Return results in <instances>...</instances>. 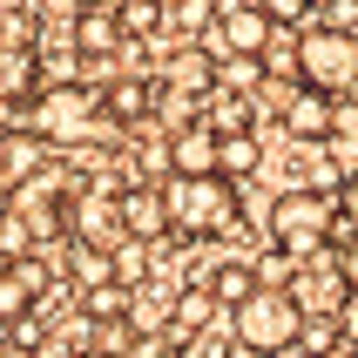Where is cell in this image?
I'll use <instances>...</instances> for the list:
<instances>
[{
  "mask_svg": "<svg viewBox=\"0 0 358 358\" xmlns=\"http://www.w3.org/2000/svg\"><path fill=\"white\" fill-rule=\"evenodd\" d=\"M122 27H129V41H162L169 7L162 0H122Z\"/></svg>",
  "mask_w": 358,
  "mask_h": 358,
  "instance_id": "obj_19",
  "label": "cell"
},
{
  "mask_svg": "<svg viewBox=\"0 0 358 358\" xmlns=\"http://www.w3.org/2000/svg\"><path fill=\"white\" fill-rule=\"evenodd\" d=\"M338 136H352V142H358V108H345V115H338Z\"/></svg>",
  "mask_w": 358,
  "mask_h": 358,
  "instance_id": "obj_28",
  "label": "cell"
},
{
  "mask_svg": "<svg viewBox=\"0 0 358 358\" xmlns=\"http://www.w3.org/2000/svg\"><path fill=\"white\" fill-rule=\"evenodd\" d=\"M278 41V20L264 14V7H223V27H217V55H250V61H264V48Z\"/></svg>",
  "mask_w": 358,
  "mask_h": 358,
  "instance_id": "obj_9",
  "label": "cell"
},
{
  "mask_svg": "<svg viewBox=\"0 0 358 358\" xmlns=\"http://www.w3.org/2000/svg\"><path fill=\"white\" fill-rule=\"evenodd\" d=\"M338 331H345V338L358 345V291H352V304H345V311H338Z\"/></svg>",
  "mask_w": 358,
  "mask_h": 358,
  "instance_id": "obj_27",
  "label": "cell"
},
{
  "mask_svg": "<svg viewBox=\"0 0 358 358\" xmlns=\"http://www.w3.org/2000/svg\"><path fill=\"white\" fill-rule=\"evenodd\" d=\"M304 324L311 318L291 291H257L243 311H230V345L250 358H284L291 345H304Z\"/></svg>",
  "mask_w": 358,
  "mask_h": 358,
  "instance_id": "obj_3",
  "label": "cell"
},
{
  "mask_svg": "<svg viewBox=\"0 0 358 358\" xmlns=\"http://www.w3.org/2000/svg\"><path fill=\"white\" fill-rule=\"evenodd\" d=\"M257 7H264V14H271V20H278V27H298V20L311 14L318 0H257Z\"/></svg>",
  "mask_w": 358,
  "mask_h": 358,
  "instance_id": "obj_23",
  "label": "cell"
},
{
  "mask_svg": "<svg viewBox=\"0 0 358 358\" xmlns=\"http://www.w3.org/2000/svg\"><path fill=\"white\" fill-rule=\"evenodd\" d=\"M68 284H75L81 298L101 291V284H122L115 278V250H88V243H75V250H68Z\"/></svg>",
  "mask_w": 358,
  "mask_h": 358,
  "instance_id": "obj_16",
  "label": "cell"
},
{
  "mask_svg": "<svg viewBox=\"0 0 358 358\" xmlns=\"http://www.w3.org/2000/svg\"><path fill=\"white\" fill-rule=\"evenodd\" d=\"M264 162V149H257V136H223V176L237 182V176H250Z\"/></svg>",
  "mask_w": 358,
  "mask_h": 358,
  "instance_id": "obj_21",
  "label": "cell"
},
{
  "mask_svg": "<svg viewBox=\"0 0 358 358\" xmlns=\"http://www.w3.org/2000/svg\"><path fill=\"white\" fill-rule=\"evenodd\" d=\"M217 136H250V122H257V108H250V95H217V115H203Z\"/></svg>",
  "mask_w": 358,
  "mask_h": 358,
  "instance_id": "obj_20",
  "label": "cell"
},
{
  "mask_svg": "<svg viewBox=\"0 0 358 358\" xmlns=\"http://www.w3.org/2000/svg\"><path fill=\"white\" fill-rule=\"evenodd\" d=\"M122 217H129V237L136 243H162V237H176V217H169V196L162 189H122Z\"/></svg>",
  "mask_w": 358,
  "mask_h": 358,
  "instance_id": "obj_11",
  "label": "cell"
},
{
  "mask_svg": "<svg viewBox=\"0 0 358 358\" xmlns=\"http://www.w3.org/2000/svg\"><path fill=\"white\" fill-rule=\"evenodd\" d=\"M0 358H34V345H14V338H7V345H0Z\"/></svg>",
  "mask_w": 358,
  "mask_h": 358,
  "instance_id": "obj_29",
  "label": "cell"
},
{
  "mask_svg": "<svg viewBox=\"0 0 358 358\" xmlns=\"http://www.w3.org/2000/svg\"><path fill=\"white\" fill-rule=\"evenodd\" d=\"M122 41H129V27H122V14H115V7L75 14V48H81V61H101V55H115Z\"/></svg>",
  "mask_w": 358,
  "mask_h": 358,
  "instance_id": "obj_14",
  "label": "cell"
},
{
  "mask_svg": "<svg viewBox=\"0 0 358 358\" xmlns=\"http://www.w3.org/2000/svg\"><path fill=\"white\" fill-rule=\"evenodd\" d=\"M34 304H41V298L27 291V278H20V271H0V324H7V331L34 318Z\"/></svg>",
  "mask_w": 358,
  "mask_h": 358,
  "instance_id": "obj_18",
  "label": "cell"
},
{
  "mask_svg": "<svg viewBox=\"0 0 358 358\" xmlns=\"http://www.w3.org/2000/svg\"><path fill=\"white\" fill-rule=\"evenodd\" d=\"M338 196H324V189H284L278 203H271V243H278L284 257L298 264H318L331 243H338Z\"/></svg>",
  "mask_w": 358,
  "mask_h": 358,
  "instance_id": "obj_1",
  "label": "cell"
},
{
  "mask_svg": "<svg viewBox=\"0 0 358 358\" xmlns=\"http://www.w3.org/2000/svg\"><path fill=\"white\" fill-rule=\"evenodd\" d=\"M331 257H338V271H345V284H352V291H358V237H345L338 250H331Z\"/></svg>",
  "mask_w": 358,
  "mask_h": 358,
  "instance_id": "obj_26",
  "label": "cell"
},
{
  "mask_svg": "<svg viewBox=\"0 0 358 358\" xmlns=\"http://www.w3.org/2000/svg\"><path fill=\"white\" fill-rule=\"evenodd\" d=\"M169 176H223V136L210 122H189L169 136Z\"/></svg>",
  "mask_w": 358,
  "mask_h": 358,
  "instance_id": "obj_10",
  "label": "cell"
},
{
  "mask_svg": "<svg viewBox=\"0 0 358 358\" xmlns=\"http://www.w3.org/2000/svg\"><path fill=\"white\" fill-rule=\"evenodd\" d=\"M101 115H108V95H101L95 81H81V75H75V81H55V88H41L34 108H27L20 122H7V129H34L41 142H81Z\"/></svg>",
  "mask_w": 358,
  "mask_h": 358,
  "instance_id": "obj_4",
  "label": "cell"
},
{
  "mask_svg": "<svg viewBox=\"0 0 358 358\" xmlns=\"http://www.w3.org/2000/svg\"><path fill=\"white\" fill-rule=\"evenodd\" d=\"M324 358H358V345H352V338H338V345H331Z\"/></svg>",
  "mask_w": 358,
  "mask_h": 358,
  "instance_id": "obj_30",
  "label": "cell"
},
{
  "mask_svg": "<svg viewBox=\"0 0 358 358\" xmlns=\"http://www.w3.org/2000/svg\"><path fill=\"white\" fill-rule=\"evenodd\" d=\"M129 358H189V352H182L176 338H136V352H129Z\"/></svg>",
  "mask_w": 358,
  "mask_h": 358,
  "instance_id": "obj_25",
  "label": "cell"
},
{
  "mask_svg": "<svg viewBox=\"0 0 358 358\" xmlns=\"http://www.w3.org/2000/svg\"><path fill=\"white\" fill-rule=\"evenodd\" d=\"M68 358H101V352H68Z\"/></svg>",
  "mask_w": 358,
  "mask_h": 358,
  "instance_id": "obj_32",
  "label": "cell"
},
{
  "mask_svg": "<svg viewBox=\"0 0 358 358\" xmlns=\"http://www.w3.org/2000/svg\"><path fill=\"white\" fill-rule=\"evenodd\" d=\"M210 291H217V304L223 311H243V304L264 291V278H257V257H223L217 271H210Z\"/></svg>",
  "mask_w": 358,
  "mask_h": 358,
  "instance_id": "obj_13",
  "label": "cell"
},
{
  "mask_svg": "<svg viewBox=\"0 0 358 358\" xmlns=\"http://www.w3.org/2000/svg\"><path fill=\"white\" fill-rule=\"evenodd\" d=\"M68 237L88 250H122L129 217H122V189H75L68 196Z\"/></svg>",
  "mask_w": 358,
  "mask_h": 358,
  "instance_id": "obj_6",
  "label": "cell"
},
{
  "mask_svg": "<svg viewBox=\"0 0 358 358\" xmlns=\"http://www.w3.org/2000/svg\"><path fill=\"white\" fill-rule=\"evenodd\" d=\"M331 7H338V0H331Z\"/></svg>",
  "mask_w": 358,
  "mask_h": 358,
  "instance_id": "obj_33",
  "label": "cell"
},
{
  "mask_svg": "<svg viewBox=\"0 0 358 358\" xmlns=\"http://www.w3.org/2000/svg\"><path fill=\"white\" fill-rule=\"evenodd\" d=\"M338 101L331 95H318V88H298V95L284 101V129H291V142L298 149H324V142L338 136Z\"/></svg>",
  "mask_w": 358,
  "mask_h": 358,
  "instance_id": "obj_8",
  "label": "cell"
},
{
  "mask_svg": "<svg viewBox=\"0 0 358 358\" xmlns=\"http://www.w3.org/2000/svg\"><path fill=\"white\" fill-rule=\"evenodd\" d=\"M68 7H75V14H95V7H115V0H68Z\"/></svg>",
  "mask_w": 358,
  "mask_h": 358,
  "instance_id": "obj_31",
  "label": "cell"
},
{
  "mask_svg": "<svg viewBox=\"0 0 358 358\" xmlns=\"http://www.w3.org/2000/svg\"><path fill=\"white\" fill-rule=\"evenodd\" d=\"M304 88L358 95V34L352 27H311L304 34Z\"/></svg>",
  "mask_w": 358,
  "mask_h": 358,
  "instance_id": "obj_5",
  "label": "cell"
},
{
  "mask_svg": "<svg viewBox=\"0 0 358 358\" xmlns=\"http://www.w3.org/2000/svg\"><path fill=\"white\" fill-rule=\"evenodd\" d=\"M156 108V81H136V75H122L115 88H108V122H142Z\"/></svg>",
  "mask_w": 358,
  "mask_h": 358,
  "instance_id": "obj_17",
  "label": "cell"
},
{
  "mask_svg": "<svg viewBox=\"0 0 358 358\" xmlns=\"http://www.w3.org/2000/svg\"><path fill=\"white\" fill-rule=\"evenodd\" d=\"M41 169V136L34 129H7L0 142V182H7V196H20V182H34Z\"/></svg>",
  "mask_w": 358,
  "mask_h": 358,
  "instance_id": "obj_15",
  "label": "cell"
},
{
  "mask_svg": "<svg viewBox=\"0 0 358 358\" xmlns=\"http://www.w3.org/2000/svg\"><path fill=\"white\" fill-rule=\"evenodd\" d=\"M217 318H230V311L217 304V291H210V284H189V291H176V324H169V338H176V345H196Z\"/></svg>",
  "mask_w": 358,
  "mask_h": 358,
  "instance_id": "obj_12",
  "label": "cell"
},
{
  "mask_svg": "<svg viewBox=\"0 0 358 358\" xmlns=\"http://www.w3.org/2000/svg\"><path fill=\"white\" fill-rule=\"evenodd\" d=\"M338 217H345V230L358 237V169L345 176V189H338Z\"/></svg>",
  "mask_w": 358,
  "mask_h": 358,
  "instance_id": "obj_24",
  "label": "cell"
},
{
  "mask_svg": "<svg viewBox=\"0 0 358 358\" xmlns=\"http://www.w3.org/2000/svg\"><path fill=\"white\" fill-rule=\"evenodd\" d=\"M162 196H169L176 237H189V243L230 237V230H237V210H243L230 176H169V182H162Z\"/></svg>",
  "mask_w": 358,
  "mask_h": 358,
  "instance_id": "obj_2",
  "label": "cell"
},
{
  "mask_svg": "<svg viewBox=\"0 0 358 358\" xmlns=\"http://www.w3.org/2000/svg\"><path fill=\"white\" fill-rule=\"evenodd\" d=\"M142 250H149V243H136V237L115 250V278L129 284V291H142V278H149V257H142Z\"/></svg>",
  "mask_w": 358,
  "mask_h": 358,
  "instance_id": "obj_22",
  "label": "cell"
},
{
  "mask_svg": "<svg viewBox=\"0 0 358 358\" xmlns=\"http://www.w3.org/2000/svg\"><path fill=\"white\" fill-rule=\"evenodd\" d=\"M291 298L304 304V318H338L345 304H352V284H345L338 257H318V264H304L298 284H291Z\"/></svg>",
  "mask_w": 358,
  "mask_h": 358,
  "instance_id": "obj_7",
  "label": "cell"
}]
</instances>
